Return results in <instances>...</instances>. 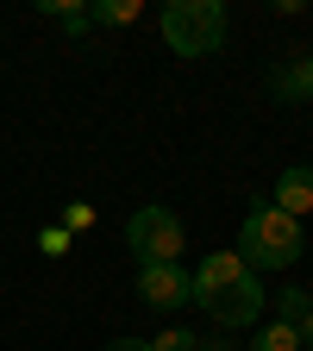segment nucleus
Masks as SVG:
<instances>
[{
    "label": "nucleus",
    "instance_id": "4",
    "mask_svg": "<svg viewBox=\"0 0 313 351\" xmlns=\"http://www.w3.org/2000/svg\"><path fill=\"white\" fill-rule=\"evenodd\" d=\"M125 251L138 263H182V219H175L163 201L138 207L125 219Z\"/></svg>",
    "mask_w": 313,
    "mask_h": 351
},
{
    "label": "nucleus",
    "instance_id": "7",
    "mask_svg": "<svg viewBox=\"0 0 313 351\" xmlns=\"http://www.w3.org/2000/svg\"><path fill=\"white\" fill-rule=\"evenodd\" d=\"M270 88H276V101H313V57L282 63V69L270 75Z\"/></svg>",
    "mask_w": 313,
    "mask_h": 351
},
{
    "label": "nucleus",
    "instance_id": "5",
    "mask_svg": "<svg viewBox=\"0 0 313 351\" xmlns=\"http://www.w3.org/2000/svg\"><path fill=\"white\" fill-rule=\"evenodd\" d=\"M138 301L163 307V314L188 307L195 301V270H182V263H138Z\"/></svg>",
    "mask_w": 313,
    "mask_h": 351
},
{
    "label": "nucleus",
    "instance_id": "10",
    "mask_svg": "<svg viewBox=\"0 0 313 351\" xmlns=\"http://www.w3.org/2000/svg\"><path fill=\"white\" fill-rule=\"evenodd\" d=\"M138 13H145L138 0H95V7H88V19H95V25H132Z\"/></svg>",
    "mask_w": 313,
    "mask_h": 351
},
{
    "label": "nucleus",
    "instance_id": "12",
    "mask_svg": "<svg viewBox=\"0 0 313 351\" xmlns=\"http://www.w3.org/2000/svg\"><path fill=\"white\" fill-rule=\"evenodd\" d=\"M195 345H201V332H188V326H169L151 339V351H195Z\"/></svg>",
    "mask_w": 313,
    "mask_h": 351
},
{
    "label": "nucleus",
    "instance_id": "17",
    "mask_svg": "<svg viewBox=\"0 0 313 351\" xmlns=\"http://www.w3.org/2000/svg\"><path fill=\"white\" fill-rule=\"evenodd\" d=\"M301 345L313 351V307H307V320H301Z\"/></svg>",
    "mask_w": 313,
    "mask_h": 351
},
{
    "label": "nucleus",
    "instance_id": "6",
    "mask_svg": "<svg viewBox=\"0 0 313 351\" xmlns=\"http://www.w3.org/2000/svg\"><path fill=\"white\" fill-rule=\"evenodd\" d=\"M270 207H282L288 219H307V213H313V163H288V169L276 176Z\"/></svg>",
    "mask_w": 313,
    "mask_h": 351
},
{
    "label": "nucleus",
    "instance_id": "14",
    "mask_svg": "<svg viewBox=\"0 0 313 351\" xmlns=\"http://www.w3.org/2000/svg\"><path fill=\"white\" fill-rule=\"evenodd\" d=\"M38 245L51 251V257H63V251H69V232H63V226H44V232H38Z\"/></svg>",
    "mask_w": 313,
    "mask_h": 351
},
{
    "label": "nucleus",
    "instance_id": "15",
    "mask_svg": "<svg viewBox=\"0 0 313 351\" xmlns=\"http://www.w3.org/2000/svg\"><path fill=\"white\" fill-rule=\"evenodd\" d=\"M101 351H151V339H113V345H101Z\"/></svg>",
    "mask_w": 313,
    "mask_h": 351
},
{
    "label": "nucleus",
    "instance_id": "3",
    "mask_svg": "<svg viewBox=\"0 0 313 351\" xmlns=\"http://www.w3.org/2000/svg\"><path fill=\"white\" fill-rule=\"evenodd\" d=\"M157 25L175 57H213L226 44V7L219 0H169Z\"/></svg>",
    "mask_w": 313,
    "mask_h": 351
},
{
    "label": "nucleus",
    "instance_id": "13",
    "mask_svg": "<svg viewBox=\"0 0 313 351\" xmlns=\"http://www.w3.org/2000/svg\"><path fill=\"white\" fill-rule=\"evenodd\" d=\"M82 226H95V207H88V201H69L63 207V232H82Z\"/></svg>",
    "mask_w": 313,
    "mask_h": 351
},
{
    "label": "nucleus",
    "instance_id": "1",
    "mask_svg": "<svg viewBox=\"0 0 313 351\" xmlns=\"http://www.w3.org/2000/svg\"><path fill=\"white\" fill-rule=\"evenodd\" d=\"M195 301L213 314V326H226V332L251 326L263 307H270L263 276L251 270L238 251H213V257H201V270H195Z\"/></svg>",
    "mask_w": 313,
    "mask_h": 351
},
{
    "label": "nucleus",
    "instance_id": "2",
    "mask_svg": "<svg viewBox=\"0 0 313 351\" xmlns=\"http://www.w3.org/2000/svg\"><path fill=\"white\" fill-rule=\"evenodd\" d=\"M251 270L263 276V270H288V263L307 251V239H301V219H288L282 207H251L245 213V226H238V245H232Z\"/></svg>",
    "mask_w": 313,
    "mask_h": 351
},
{
    "label": "nucleus",
    "instance_id": "16",
    "mask_svg": "<svg viewBox=\"0 0 313 351\" xmlns=\"http://www.w3.org/2000/svg\"><path fill=\"white\" fill-rule=\"evenodd\" d=\"M195 351H232V339H201Z\"/></svg>",
    "mask_w": 313,
    "mask_h": 351
},
{
    "label": "nucleus",
    "instance_id": "9",
    "mask_svg": "<svg viewBox=\"0 0 313 351\" xmlns=\"http://www.w3.org/2000/svg\"><path fill=\"white\" fill-rule=\"evenodd\" d=\"M44 19H57L69 38H82V32H95V19H88V7H69V0H44V7H38Z\"/></svg>",
    "mask_w": 313,
    "mask_h": 351
},
{
    "label": "nucleus",
    "instance_id": "11",
    "mask_svg": "<svg viewBox=\"0 0 313 351\" xmlns=\"http://www.w3.org/2000/svg\"><path fill=\"white\" fill-rule=\"evenodd\" d=\"M270 307H276V320L301 326V320H307V307H313V295H301V289H282V295H270Z\"/></svg>",
    "mask_w": 313,
    "mask_h": 351
},
{
    "label": "nucleus",
    "instance_id": "8",
    "mask_svg": "<svg viewBox=\"0 0 313 351\" xmlns=\"http://www.w3.org/2000/svg\"><path fill=\"white\" fill-rule=\"evenodd\" d=\"M251 351H301V326H288V320H270V326H257Z\"/></svg>",
    "mask_w": 313,
    "mask_h": 351
}]
</instances>
